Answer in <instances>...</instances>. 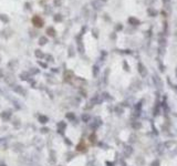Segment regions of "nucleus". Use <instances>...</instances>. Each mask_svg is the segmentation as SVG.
Here are the masks:
<instances>
[{
    "label": "nucleus",
    "instance_id": "obj_1",
    "mask_svg": "<svg viewBox=\"0 0 177 166\" xmlns=\"http://www.w3.org/2000/svg\"><path fill=\"white\" fill-rule=\"evenodd\" d=\"M32 23L36 26V27L41 28L42 27V24H43V20H42L39 16H34L32 18Z\"/></svg>",
    "mask_w": 177,
    "mask_h": 166
}]
</instances>
